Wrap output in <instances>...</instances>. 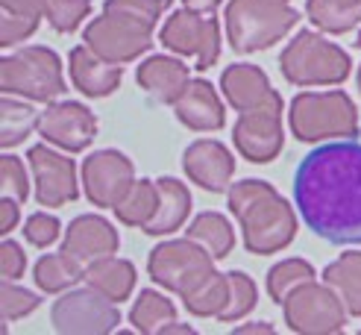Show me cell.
<instances>
[{"label":"cell","mask_w":361,"mask_h":335,"mask_svg":"<svg viewBox=\"0 0 361 335\" xmlns=\"http://www.w3.org/2000/svg\"><path fill=\"white\" fill-rule=\"evenodd\" d=\"M355 85H358V92H361V65H358V74H355Z\"/></svg>","instance_id":"45"},{"label":"cell","mask_w":361,"mask_h":335,"mask_svg":"<svg viewBox=\"0 0 361 335\" xmlns=\"http://www.w3.org/2000/svg\"><path fill=\"white\" fill-rule=\"evenodd\" d=\"M323 282L338 291V297L344 300L350 317H361V250L344 253L332 264H326Z\"/></svg>","instance_id":"25"},{"label":"cell","mask_w":361,"mask_h":335,"mask_svg":"<svg viewBox=\"0 0 361 335\" xmlns=\"http://www.w3.org/2000/svg\"><path fill=\"white\" fill-rule=\"evenodd\" d=\"M24 268H27V253H24V247L6 238L4 244H0V274H4V279H18V276H24Z\"/></svg>","instance_id":"40"},{"label":"cell","mask_w":361,"mask_h":335,"mask_svg":"<svg viewBox=\"0 0 361 335\" xmlns=\"http://www.w3.org/2000/svg\"><path fill=\"white\" fill-rule=\"evenodd\" d=\"M118 247H121L118 229L100 215L74 218L71 226L65 229V241H62V250L71 253L74 259H80L82 264H92V262L106 259V256H115Z\"/></svg>","instance_id":"17"},{"label":"cell","mask_w":361,"mask_h":335,"mask_svg":"<svg viewBox=\"0 0 361 335\" xmlns=\"http://www.w3.org/2000/svg\"><path fill=\"white\" fill-rule=\"evenodd\" d=\"M82 282L97 288L109 300H115V303H121V300H126L135 288V264L126 259H118V256H106V259L85 264Z\"/></svg>","instance_id":"23"},{"label":"cell","mask_w":361,"mask_h":335,"mask_svg":"<svg viewBox=\"0 0 361 335\" xmlns=\"http://www.w3.org/2000/svg\"><path fill=\"white\" fill-rule=\"evenodd\" d=\"M279 71L291 85H302V88L341 85L350 77L353 62L347 56V50H341L338 44H332L317 32L302 30L282 50Z\"/></svg>","instance_id":"5"},{"label":"cell","mask_w":361,"mask_h":335,"mask_svg":"<svg viewBox=\"0 0 361 335\" xmlns=\"http://www.w3.org/2000/svg\"><path fill=\"white\" fill-rule=\"evenodd\" d=\"M224 21L232 50L252 53L285 39L297 27L300 12L288 4H267V0H229Z\"/></svg>","instance_id":"4"},{"label":"cell","mask_w":361,"mask_h":335,"mask_svg":"<svg viewBox=\"0 0 361 335\" xmlns=\"http://www.w3.org/2000/svg\"><path fill=\"white\" fill-rule=\"evenodd\" d=\"M183 168L188 180L197 183L203 191L224 194L232 188V176H235V159H232L229 147H224L214 138H200L188 145L183 153Z\"/></svg>","instance_id":"16"},{"label":"cell","mask_w":361,"mask_h":335,"mask_svg":"<svg viewBox=\"0 0 361 335\" xmlns=\"http://www.w3.org/2000/svg\"><path fill=\"white\" fill-rule=\"evenodd\" d=\"M39 118L42 115L35 112L30 103L15 100L12 95H4V100H0V147L4 150L18 147L39 127Z\"/></svg>","instance_id":"30"},{"label":"cell","mask_w":361,"mask_h":335,"mask_svg":"<svg viewBox=\"0 0 361 335\" xmlns=\"http://www.w3.org/2000/svg\"><path fill=\"white\" fill-rule=\"evenodd\" d=\"M256 282H252L244 271H232L229 274V297H226V306L221 309V321L224 324H238L241 317H247L252 309H256Z\"/></svg>","instance_id":"33"},{"label":"cell","mask_w":361,"mask_h":335,"mask_svg":"<svg viewBox=\"0 0 361 335\" xmlns=\"http://www.w3.org/2000/svg\"><path fill=\"white\" fill-rule=\"evenodd\" d=\"M355 47H358V50H361V32H358V42H355Z\"/></svg>","instance_id":"47"},{"label":"cell","mask_w":361,"mask_h":335,"mask_svg":"<svg viewBox=\"0 0 361 335\" xmlns=\"http://www.w3.org/2000/svg\"><path fill=\"white\" fill-rule=\"evenodd\" d=\"M183 4L194 12H203V15H214V9H218L224 0H183Z\"/></svg>","instance_id":"43"},{"label":"cell","mask_w":361,"mask_h":335,"mask_svg":"<svg viewBox=\"0 0 361 335\" xmlns=\"http://www.w3.org/2000/svg\"><path fill=\"white\" fill-rule=\"evenodd\" d=\"M185 236L200 244L214 259H226L235 250V229H232V224L221 212H203V215H197L191 226L185 229Z\"/></svg>","instance_id":"27"},{"label":"cell","mask_w":361,"mask_h":335,"mask_svg":"<svg viewBox=\"0 0 361 335\" xmlns=\"http://www.w3.org/2000/svg\"><path fill=\"white\" fill-rule=\"evenodd\" d=\"M226 297H229V274L212 271L191 291L183 294V306L194 317H218L221 309L226 306Z\"/></svg>","instance_id":"29"},{"label":"cell","mask_w":361,"mask_h":335,"mask_svg":"<svg viewBox=\"0 0 361 335\" xmlns=\"http://www.w3.org/2000/svg\"><path fill=\"white\" fill-rule=\"evenodd\" d=\"M159 39L176 56H194L197 71H209L221 59V27L214 15H203L185 6L168 18Z\"/></svg>","instance_id":"12"},{"label":"cell","mask_w":361,"mask_h":335,"mask_svg":"<svg viewBox=\"0 0 361 335\" xmlns=\"http://www.w3.org/2000/svg\"><path fill=\"white\" fill-rule=\"evenodd\" d=\"M294 200L312 233L329 244H361V145L332 138L294 171Z\"/></svg>","instance_id":"1"},{"label":"cell","mask_w":361,"mask_h":335,"mask_svg":"<svg viewBox=\"0 0 361 335\" xmlns=\"http://www.w3.org/2000/svg\"><path fill=\"white\" fill-rule=\"evenodd\" d=\"M229 212L241 224L244 247L256 256L279 253L297 236V215L291 203L264 180H244L232 185Z\"/></svg>","instance_id":"2"},{"label":"cell","mask_w":361,"mask_h":335,"mask_svg":"<svg viewBox=\"0 0 361 335\" xmlns=\"http://www.w3.org/2000/svg\"><path fill=\"white\" fill-rule=\"evenodd\" d=\"M92 12V0H47L44 18L56 32H74Z\"/></svg>","instance_id":"34"},{"label":"cell","mask_w":361,"mask_h":335,"mask_svg":"<svg viewBox=\"0 0 361 335\" xmlns=\"http://www.w3.org/2000/svg\"><path fill=\"white\" fill-rule=\"evenodd\" d=\"M267 4H291V0H267Z\"/></svg>","instance_id":"46"},{"label":"cell","mask_w":361,"mask_h":335,"mask_svg":"<svg viewBox=\"0 0 361 335\" xmlns=\"http://www.w3.org/2000/svg\"><path fill=\"white\" fill-rule=\"evenodd\" d=\"M39 133L47 145L59 147L65 153H80L94 141L97 118L94 112H88V106L74 100L47 103V109L39 118Z\"/></svg>","instance_id":"15"},{"label":"cell","mask_w":361,"mask_h":335,"mask_svg":"<svg viewBox=\"0 0 361 335\" xmlns=\"http://www.w3.org/2000/svg\"><path fill=\"white\" fill-rule=\"evenodd\" d=\"M71 83H74L85 97H109L121 85L123 68L115 62L100 59L88 44H77L68 56Z\"/></svg>","instance_id":"18"},{"label":"cell","mask_w":361,"mask_h":335,"mask_svg":"<svg viewBox=\"0 0 361 335\" xmlns=\"http://www.w3.org/2000/svg\"><path fill=\"white\" fill-rule=\"evenodd\" d=\"M176 321V306L165 294H159L153 288H144L138 294V300L130 309V324L135 332L144 335H156V332H165L171 324Z\"/></svg>","instance_id":"28"},{"label":"cell","mask_w":361,"mask_h":335,"mask_svg":"<svg viewBox=\"0 0 361 335\" xmlns=\"http://www.w3.org/2000/svg\"><path fill=\"white\" fill-rule=\"evenodd\" d=\"M168 6L161 0H106L103 4V12H118V15H130V18H138V21L156 27L161 12Z\"/></svg>","instance_id":"37"},{"label":"cell","mask_w":361,"mask_h":335,"mask_svg":"<svg viewBox=\"0 0 361 335\" xmlns=\"http://www.w3.org/2000/svg\"><path fill=\"white\" fill-rule=\"evenodd\" d=\"M285 324L300 335H335L347 327V306L326 282H305L282 303Z\"/></svg>","instance_id":"7"},{"label":"cell","mask_w":361,"mask_h":335,"mask_svg":"<svg viewBox=\"0 0 361 335\" xmlns=\"http://www.w3.org/2000/svg\"><path fill=\"white\" fill-rule=\"evenodd\" d=\"M191 74L183 59L173 56H150L147 62L138 65V85L161 100V103H176L179 95L188 88Z\"/></svg>","instance_id":"20"},{"label":"cell","mask_w":361,"mask_h":335,"mask_svg":"<svg viewBox=\"0 0 361 335\" xmlns=\"http://www.w3.org/2000/svg\"><path fill=\"white\" fill-rule=\"evenodd\" d=\"M0 92L21 95L35 103L59 100L68 92L62 77V59L42 44L21 47L12 56L0 59Z\"/></svg>","instance_id":"6"},{"label":"cell","mask_w":361,"mask_h":335,"mask_svg":"<svg viewBox=\"0 0 361 335\" xmlns=\"http://www.w3.org/2000/svg\"><path fill=\"white\" fill-rule=\"evenodd\" d=\"M0 194L18 200V203H24L30 197V180H27L24 162L12 153H6L0 159Z\"/></svg>","instance_id":"35"},{"label":"cell","mask_w":361,"mask_h":335,"mask_svg":"<svg viewBox=\"0 0 361 335\" xmlns=\"http://www.w3.org/2000/svg\"><path fill=\"white\" fill-rule=\"evenodd\" d=\"M27 159H30L35 200H39V206L59 209V206L74 203L80 197L74 159H68V156H62L56 150H50L47 141H44V145L30 147Z\"/></svg>","instance_id":"14"},{"label":"cell","mask_w":361,"mask_h":335,"mask_svg":"<svg viewBox=\"0 0 361 335\" xmlns=\"http://www.w3.org/2000/svg\"><path fill=\"white\" fill-rule=\"evenodd\" d=\"M159 185V209L153 221L144 226V233L147 236H171L176 233V229H183L188 212H191V194L188 188L173 180V176H161V180H156Z\"/></svg>","instance_id":"22"},{"label":"cell","mask_w":361,"mask_h":335,"mask_svg":"<svg viewBox=\"0 0 361 335\" xmlns=\"http://www.w3.org/2000/svg\"><path fill=\"white\" fill-rule=\"evenodd\" d=\"M221 88H224L226 100L235 106L238 112L259 106L270 92H274L264 71H262L259 65H250V62L229 65L224 74H221Z\"/></svg>","instance_id":"21"},{"label":"cell","mask_w":361,"mask_h":335,"mask_svg":"<svg viewBox=\"0 0 361 335\" xmlns=\"http://www.w3.org/2000/svg\"><path fill=\"white\" fill-rule=\"evenodd\" d=\"M212 271H214V256L206 253L203 247L197 241H191L188 236L156 244L150 250V259H147L150 279L165 291H173L179 297L185 291H191L197 282Z\"/></svg>","instance_id":"8"},{"label":"cell","mask_w":361,"mask_h":335,"mask_svg":"<svg viewBox=\"0 0 361 335\" xmlns=\"http://www.w3.org/2000/svg\"><path fill=\"white\" fill-rule=\"evenodd\" d=\"M159 209V185L156 180H135L133 188L123 194V200L115 206V215L126 226H147Z\"/></svg>","instance_id":"31"},{"label":"cell","mask_w":361,"mask_h":335,"mask_svg":"<svg viewBox=\"0 0 361 335\" xmlns=\"http://www.w3.org/2000/svg\"><path fill=\"white\" fill-rule=\"evenodd\" d=\"M18 218H21V212H18V200H12V197L0 200V233L9 236L15 229V224H18Z\"/></svg>","instance_id":"42"},{"label":"cell","mask_w":361,"mask_h":335,"mask_svg":"<svg viewBox=\"0 0 361 335\" xmlns=\"http://www.w3.org/2000/svg\"><path fill=\"white\" fill-rule=\"evenodd\" d=\"M85 271H82V262L74 259L71 253H47L35 262V271H32V279L35 286L47 294H59V291H68L74 288L77 282H82Z\"/></svg>","instance_id":"26"},{"label":"cell","mask_w":361,"mask_h":335,"mask_svg":"<svg viewBox=\"0 0 361 335\" xmlns=\"http://www.w3.org/2000/svg\"><path fill=\"white\" fill-rule=\"evenodd\" d=\"M235 150L252 165H267L282 153L285 133H282V95L270 92L259 106L244 109L232 130Z\"/></svg>","instance_id":"9"},{"label":"cell","mask_w":361,"mask_h":335,"mask_svg":"<svg viewBox=\"0 0 361 335\" xmlns=\"http://www.w3.org/2000/svg\"><path fill=\"white\" fill-rule=\"evenodd\" d=\"M44 6H47V0H0V9H4V15H35V18H44Z\"/></svg>","instance_id":"41"},{"label":"cell","mask_w":361,"mask_h":335,"mask_svg":"<svg viewBox=\"0 0 361 335\" xmlns=\"http://www.w3.org/2000/svg\"><path fill=\"white\" fill-rule=\"evenodd\" d=\"M59 233H62V224L53 215H47V212H35V215H30L24 224V238L32 247H50L59 238Z\"/></svg>","instance_id":"38"},{"label":"cell","mask_w":361,"mask_h":335,"mask_svg":"<svg viewBox=\"0 0 361 335\" xmlns=\"http://www.w3.org/2000/svg\"><path fill=\"white\" fill-rule=\"evenodd\" d=\"M135 183V165L118 150H97L82 162L85 197L100 209H115Z\"/></svg>","instance_id":"13"},{"label":"cell","mask_w":361,"mask_h":335,"mask_svg":"<svg viewBox=\"0 0 361 335\" xmlns=\"http://www.w3.org/2000/svg\"><path fill=\"white\" fill-rule=\"evenodd\" d=\"M274 335V327L270 324H247V327H235V335Z\"/></svg>","instance_id":"44"},{"label":"cell","mask_w":361,"mask_h":335,"mask_svg":"<svg viewBox=\"0 0 361 335\" xmlns=\"http://www.w3.org/2000/svg\"><path fill=\"white\" fill-rule=\"evenodd\" d=\"M39 294H32L27 288H18L12 286V279H4V288H0V306H4V321H18V317H24L30 312L39 309Z\"/></svg>","instance_id":"36"},{"label":"cell","mask_w":361,"mask_h":335,"mask_svg":"<svg viewBox=\"0 0 361 335\" xmlns=\"http://www.w3.org/2000/svg\"><path fill=\"white\" fill-rule=\"evenodd\" d=\"M121 303L97 288H68L50 309V324L62 335H106L121 324Z\"/></svg>","instance_id":"10"},{"label":"cell","mask_w":361,"mask_h":335,"mask_svg":"<svg viewBox=\"0 0 361 335\" xmlns=\"http://www.w3.org/2000/svg\"><path fill=\"white\" fill-rule=\"evenodd\" d=\"M317 274L312 268V262L305 259H285L279 264H274V268L267 271V294L274 303H285L288 297H291V291H297L300 286H305V282H312Z\"/></svg>","instance_id":"32"},{"label":"cell","mask_w":361,"mask_h":335,"mask_svg":"<svg viewBox=\"0 0 361 335\" xmlns=\"http://www.w3.org/2000/svg\"><path fill=\"white\" fill-rule=\"evenodd\" d=\"M291 133L300 141H332L358 135V109L347 92H302L288 112Z\"/></svg>","instance_id":"3"},{"label":"cell","mask_w":361,"mask_h":335,"mask_svg":"<svg viewBox=\"0 0 361 335\" xmlns=\"http://www.w3.org/2000/svg\"><path fill=\"white\" fill-rule=\"evenodd\" d=\"M173 109H176L179 123H185L194 133H212L226 123L224 103H221L218 92L212 88V83H206V80H191L188 88L173 103Z\"/></svg>","instance_id":"19"},{"label":"cell","mask_w":361,"mask_h":335,"mask_svg":"<svg viewBox=\"0 0 361 335\" xmlns=\"http://www.w3.org/2000/svg\"><path fill=\"white\" fill-rule=\"evenodd\" d=\"M35 30H39V18L35 15H4V21H0V47H12L24 42Z\"/></svg>","instance_id":"39"},{"label":"cell","mask_w":361,"mask_h":335,"mask_svg":"<svg viewBox=\"0 0 361 335\" xmlns=\"http://www.w3.org/2000/svg\"><path fill=\"white\" fill-rule=\"evenodd\" d=\"M82 44H88L106 62L126 65L153 47V27L130 15L103 12L85 27Z\"/></svg>","instance_id":"11"},{"label":"cell","mask_w":361,"mask_h":335,"mask_svg":"<svg viewBox=\"0 0 361 335\" xmlns=\"http://www.w3.org/2000/svg\"><path fill=\"white\" fill-rule=\"evenodd\" d=\"M305 18L323 32L344 35L361 24V0H305Z\"/></svg>","instance_id":"24"},{"label":"cell","mask_w":361,"mask_h":335,"mask_svg":"<svg viewBox=\"0 0 361 335\" xmlns=\"http://www.w3.org/2000/svg\"><path fill=\"white\" fill-rule=\"evenodd\" d=\"M161 4H165V6H171V4H173V0H161Z\"/></svg>","instance_id":"48"}]
</instances>
